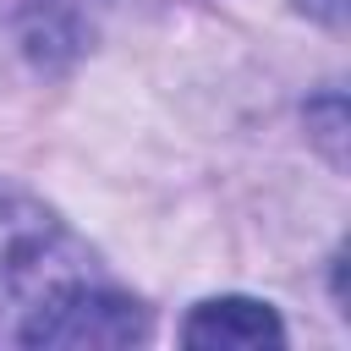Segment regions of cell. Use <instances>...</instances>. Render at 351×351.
<instances>
[{
	"instance_id": "obj_1",
	"label": "cell",
	"mask_w": 351,
	"mask_h": 351,
	"mask_svg": "<svg viewBox=\"0 0 351 351\" xmlns=\"http://www.w3.org/2000/svg\"><path fill=\"white\" fill-rule=\"evenodd\" d=\"M16 335L27 346H132L148 335V313L121 291L66 280L27 307Z\"/></svg>"
},
{
	"instance_id": "obj_2",
	"label": "cell",
	"mask_w": 351,
	"mask_h": 351,
	"mask_svg": "<svg viewBox=\"0 0 351 351\" xmlns=\"http://www.w3.org/2000/svg\"><path fill=\"white\" fill-rule=\"evenodd\" d=\"M181 340L186 346H203V351H252V346H280L285 329L274 318V307L263 302H247V296H219V302H203L192 307V318L181 324Z\"/></svg>"
}]
</instances>
